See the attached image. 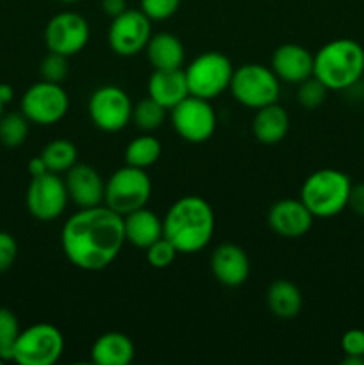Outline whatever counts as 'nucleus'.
<instances>
[{"instance_id":"f257e3e1","label":"nucleus","mask_w":364,"mask_h":365,"mask_svg":"<svg viewBox=\"0 0 364 365\" xmlns=\"http://www.w3.org/2000/svg\"><path fill=\"white\" fill-rule=\"evenodd\" d=\"M123 245V216L107 205L81 209L61 230L64 255L82 271L106 269L116 260Z\"/></svg>"},{"instance_id":"f03ea898","label":"nucleus","mask_w":364,"mask_h":365,"mask_svg":"<svg viewBox=\"0 0 364 365\" xmlns=\"http://www.w3.org/2000/svg\"><path fill=\"white\" fill-rule=\"evenodd\" d=\"M213 234L214 210L202 196H182L168 209L163 220V235L184 255L202 252Z\"/></svg>"},{"instance_id":"7ed1b4c3","label":"nucleus","mask_w":364,"mask_h":365,"mask_svg":"<svg viewBox=\"0 0 364 365\" xmlns=\"http://www.w3.org/2000/svg\"><path fill=\"white\" fill-rule=\"evenodd\" d=\"M313 75L328 91L353 88L364 75V48L350 38L328 41L314 53Z\"/></svg>"},{"instance_id":"20e7f679","label":"nucleus","mask_w":364,"mask_h":365,"mask_svg":"<svg viewBox=\"0 0 364 365\" xmlns=\"http://www.w3.org/2000/svg\"><path fill=\"white\" fill-rule=\"evenodd\" d=\"M352 180L343 171L323 168L305 178L300 200L314 217H334L348 207Z\"/></svg>"},{"instance_id":"39448f33","label":"nucleus","mask_w":364,"mask_h":365,"mask_svg":"<svg viewBox=\"0 0 364 365\" xmlns=\"http://www.w3.org/2000/svg\"><path fill=\"white\" fill-rule=\"evenodd\" d=\"M228 89L241 106L261 109L277 102L280 95V81L273 70L264 64L250 63L234 70Z\"/></svg>"},{"instance_id":"423d86ee","label":"nucleus","mask_w":364,"mask_h":365,"mask_svg":"<svg viewBox=\"0 0 364 365\" xmlns=\"http://www.w3.org/2000/svg\"><path fill=\"white\" fill-rule=\"evenodd\" d=\"M152 195V180L146 170L123 166L114 171L106 182L103 202L120 216H127L132 210L146 207Z\"/></svg>"},{"instance_id":"0eeeda50","label":"nucleus","mask_w":364,"mask_h":365,"mask_svg":"<svg viewBox=\"0 0 364 365\" xmlns=\"http://www.w3.org/2000/svg\"><path fill=\"white\" fill-rule=\"evenodd\" d=\"M189 95L203 100H213L225 93L231 86L232 68L231 59L221 52H203L189 63L184 70Z\"/></svg>"},{"instance_id":"6e6552de","label":"nucleus","mask_w":364,"mask_h":365,"mask_svg":"<svg viewBox=\"0 0 364 365\" xmlns=\"http://www.w3.org/2000/svg\"><path fill=\"white\" fill-rule=\"evenodd\" d=\"M64 337L50 323H36L20 331L13 349V362L20 365H54L61 359Z\"/></svg>"},{"instance_id":"1a4fd4ad","label":"nucleus","mask_w":364,"mask_h":365,"mask_svg":"<svg viewBox=\"0 0 364 365\" xmlns=\"http://www.w3.org/2000/svg\"><path fill=\"white\" fill-rule=\"evenodd\" d=\"M70 98L61 84L39 81L24 93L20 102L21 114L31 123L50 127L66 116Z\"/></svg>"},{"instance_id":"9d476101","label":"nucleus","mask_w":364,"mask_h":365,"mask_svg":"<svg viewBox=\"0 0 364 365\" xmlns=\"http://www.w3.org/2000/svg\"><path fill=\"white\" fill-rule=\"evenodd\" d=\"M171 125L184 141L200 145L213 138L216 130V113L209 100L198 96H186L170 110Z\"/></svg>"},{"instance_id":"9b49d317","label":"nucleus","mask_w":364,"mask_h":365,"mask_svg":"<svg viewBox=\"0 0 364 365\" xmlns=\"http://www.w3.org/2000/svg\"><path fill=\"white\" fill-rule=\"evenodd\" d=\"M132 102L118 86H102L89 96V120L102 132H120L132 121Z\"/></svg>"},{"instance_id":"f8f14e48","label":"nucleus","mask_w":364,"mask_h":365,"mask_svg":"<svg viewBox=\"0 0 364 365\" xmlns=\"http://www.w3.org/2000/svg\"><path fill=\"white\" fill-rule=\"evenodd\" d=\"M68 200L70 196H68L66 184L59 177V173H52V171L32 177L27 195H25L29 212L39 221L57 220L66 209Z\"/></svg>"},{"instance_id":"ddd939ff","label":"nucleus","mask_w":364,"mask_h":365,"mask_svg":"<svg viewBox=\"0 0 364 365\" xmlns=\"http://www.w3.org/2000/svg\"><path fill=\"white\" fill-rule=\"evenodd\" d=\"M152 38V20L141 9H127L120 16L113 18L107 39L114 53L132 57L146 48Z\"/></svg>"},{"instance_id":"4468645a","label":"nucleus","mask_w":364,"mask_h":365,"mask_svg":"<svg viewBox=\"0 0 364 365\" xmlns=\"http://www.w3.org/2000/svg\"><path fill=\"white\" fill-rule=\"evenodd\" d=\"M89 41V24L82 14L64 11L50 18L45 29V43L49 52L71 57L82 52Z\"/></svg>"},{"instance_id":"2eb2a0df","label":"nucleus","mask_w":364,"mask_h":365,"mask_svg":"<svg viewBox=\"0 0 364 365\" xmlns=\"http://www.w3.org/2000/svg\"><path fill=\"white\" fill-rule=\"evenodd\" d=\"M314 216L303 205L302 200H280L273 203L268 212V225L277 235L296 239L305 235L313 227Z\"/></svg>"},{"instance_id":"dca6fc26","label":"nucleus","mask_w":364,"mask_h":365,"mask_svg":"<svg viewBox=\"0 0 364 365\" xmlns=\"http://www.w3.org/2000/svg\"><path fill=\"white\" fill-rule=\"evenodd\" d=\"M271 70L278 81L288 84H300L313 77L314 56L302 45L285 43L280 45L271 56Z\"/></svg>"},{"instance_id":"f3484780","label":"nucleus","mask_w":364,"mask_h":365,"mask_svg":"<svg viewBox=\"0 0 364 365\" xmlns=\"http://www.w3.org/2000/svg\"><path fill=\"white\" fill-rule=\"evenodd\" d=\"M68 196L71 202L81 209L96 207L103 202V192H106V182L102 180L98 171L89 164H75L66 171Z\"/></svg>"},{"instance_id":"a211bd4d","label":"nucleus","mask_w":364,"mask_h":365,"mask_svg":"<svg viewBox=\"0 0 364 365\" xmlns=\"http://www.w3.org/2000/svg\"><path fill=\"white\" fill-rule=\"evenodd\" d=\"M211 271L225 287H239L250 277V260L238 245H220L211 255Z\"/></svg>"},{"instance_id":"6ab92c4d","label":"nucleus","mask_w":364,"mask_h":365,"mask_svg":"<svg viewBox=\"0 0 364 365\" xmlns=\"http://www.w3.org/2000/svg\"><path fill=\"white\" fill-rule=\"evenodd\" d=\"M148 96L166 110L173 109L178 102L189 96L184 70H153L148 78Z\"/></svg>"},{"instance_id":"aec40b11","label":"nucleus","mask_w":364,"mask_h":365,"mask_svg":"<svg viewBox=\"0 0 364 365\" xmlns=\"http://www.w3.org/2000/svg\"><path fill=\"white\" fill-rule=\"evenodd\" d=\"M123 228L125 241L141 250H146L163 237V220L145 207L123 216Z\"/></svg>"},{"instance_id":"412c9836","label":"nucleus","mask_w":364,"mask_h":365,"mask_svg":"<svg viewBox=\"0 0 364 365\" xmlns=\"http://www.w3.org/2000/svg\"><path fill=\"white\" fill-rule=\"evenodd\" d=\"M289 130V116L277 102L257 109L252 121L253 138L263 145H277Z\"/></svg>"},{"instance_id":"4be33fe9","label":"nucleus","mask_w":364,"mask_h":365,"mask_svg":"<svg viewBox=\"0 0 364 365\" xmlns=\"http://www.w3.org/2000/svg\"><path fill=\"white\" fill-rule=\"evenodd\" d=\"M134 342L120 331L100 335L91 348V360L98 365H128L134 360Z\"/></svg>"},{"instance_id":"5701e85b","label":"nucleus","mask_w":364,"mask_h":365,"mask_svg":"<svg viewBox=\"0 0 364 365\" xmlns=\"http://www.w3.org/2000/svg\"><path fill=\"white\" fill-rule=\"evenodd\" d=\"M145 50L153 70H178L184 63V45L170 32L152 34Z\"/></svg>"},{"instance_id":"b1692460","label":"nucleus","mask_w":364,"mask_h":365,"mask_svg":"<svg viewBox=\"0 0 364 365\" xmlns=\"http://www.w3.org/2000/svg\"><path fill=\"white\" fill-rule=\"evenodd\" d=\"M302 292L293 282L275 280L268 287L266 303L268 309L278 319H293L302 310Z\"/></svg>"},{"instance_id":"393cba45","label":"nucleus","mask_w":364,"mask_h":365,"mask_svg":"<svg viewBox=\"0 0 364 365\" xmlns=\"http://www.w3.org/2000/svg\"><path fill=\"white\" fill-rule=\"evenodd\" d=\"M161 152H163V146L156 138L148 134L139 135V138L132 139L125 148V163L128 166L146 170L159 160Z\"/></svg>"},{"instance_id":"a878e982","label":"nucleus","mask_w":364,"mask_h":365,"mask_svg":"<svg viewBox=\"0 0 364 365\" xmlns=\"http://www.w3.org/2000/svg\"><path fill=\"white\" fill-rule=\"evenodd\" d=\"M41 159L52 173H66L77 164V148L68 139H54L43 148Z\"/></svg>"},{"instance_id":"bb28decb","label":"nucleus","mask_w":364,"mask_h":365,"mask_svg":"<svg viewBox=\"0 0 364 365\" xmlns=\"http://www.w3.org/2000/svg\"><path fill=\"white\" fill-rule=\"evenodd\" d=\"M164 120H166V109L161 103H157L156 100L150 98V96L132 107V121H134V125L139 130H157L164 123Z\"/></svg>"},{"instance_id":"cd10ccee","label":"nucleus","mask_w":364,"mask_h":365,"mask_svg":"<svg viewBox=\"0 0 364 365\" xmlns=\"http://www.w3.org/2000/svg\"><path fill=\"white\" fill-rule=\"evenodd\" d=\"M29 123L31 121L20 113L4 114L0 118V143L7 148H16L24 145L29 135Z\"/></svg>"},{"instance_id":"c85d7f7f","label":"nucleus","mask_w":364,"mask_h":365,"mask_svg":"<svg viewBox=\"0 0 364 365\" xmlns=\"http://www.w3.org/2000/svg\"><path fill=\"white\" fill-rule=\"evenodd\" d=\"M20 331V323L13 310L0 307V359L4 362L13 360V349Z\"/></svg>"},{"instance_id":"c756f323","label":"nucleus","mask_w":364,"mask_h":365,"mask_svg":"<svg viewBox=\"0 0 364 365\" xmlns=\"http://www.w3.org/2000/svg\"><path fill=\"white\" fill-rule=\"evenodd\" d=\"M327 86L313 75V77L298 84V103L303 109H318L327 100Z\"/></svg>"},{"instance_id":"7c9ffc66","label":"nucleus","mask_w":364,"mask_h":365,"mask_svg":"<svg viewBox=\"0 0 364 365\" xmlns=\"http://www.w3.org/2000/svg\"><path fill=\"white\" fill-rule=\"evenodd\" d=\"M146 252V262L150 264L156 269H166L168 266H171L177 257V248L168 241L166 237H161L159 241H156L153 245H150Z\"/></svg>"},{"instance_id":"2f4dec72","label":"nucleus","mask_w":364,"mask_h":365,"mask_svg":"<svg viewBox=\"0 0 364 365\" xmlns=\"http://www.w3.org/2000/svg\"><path fill=\"white\" fill-rule=\"evenodd\" d=\"M70 64H68V57L63 53L50 52L49 56L43 59L41 66H39V73L41 78L46 82H54V84H61L66 78Z\"/></svg>"},{"instance_id":"473e14b6","label":"nucleus","mask_w":364,"mask_h":365,"mask_svg":"<svg viewBox=\"0 0 364 365\" xmlns=\"http://www.w3.org/2000/svg\"><path fill=\"white\" fill-rule=\"evenodd\" d=\"M181 7V0H141V11L152 21L168 20Z\"/></svg>"},{"instance_id":"72a5a7b5","label":"nucleus","mask_w":364,"mask_h":365,"mask_svg":"<svg viewBox=\"0 0 364 365\" xmlns=\"http://www.w3.org/2000/svg\"><path fill=\"white\" fill-rule=\"evenodd\" d=\"M18 257V242L9 232H0V273L13 267Z\"/></svg>"},{"instance_id":"f704fd0d","label":"nucleus","mask_w":364,"mask_h":365,"mask_svg":"<svg viewBox=\"0 0 364 365\" xmlns=\"http://www.w3.org/2000/svg\"><path fill=\"white\" fill-rule=\"evenodd\" d=\"M341 348L346 356H364V330L353 328L341 337Z\"/></svg>"},{"instance_id":"c9c22d12","label":"nucleus","mask_w":364,"mask_h":365,"mask_svg":"<svg viewBox=\"0 0 364 365\" xmlns=\"http://www.w3.org/2000/svg\"><path fill=\"white\" fill-rule=\"evenodd\" d=\"M348 209L357 216H364V184H352L348 196Z\"/></svg>"},{"instance_id":"e433bc0d","label":"nucleus","mask_w":364,"mask_h":365,"mask_svg":"<svg viewBox=\"0 0 364 365\" xmlns=\"http://www.w3.org/2000/svg\"><path fill=\"white\" fill-rule=\"evenodd\" d=\"M102 9L107 16L116 18L128 9L127 0H102Z\"/></svg>"},{"instance_id":"4c0bfd02","label":"nucleus","mask_w":364,"mask_h":365,"mask_svg":"<svg viewBox=\"0 0 364 365\" xmlns=\"http://www.w3.org/2000/svg\"><path fill=\"white\" fill-rule=\"evenodd\" d=\"M29 173H31V177H39V175L49 173V168H46L45 160L41 159V155L29 160Z\"/></svg>"},{"instance_id":"58836bf2","label":"nucleus","mask_w":364,"mask_h":365,"mask_svg":"<svg viewBox=\"0 0 364 365\" xmlns=\"http://www.w3.org/2000/svg\"><path fill=\"white\" fill-rule=\"evenodd\" d=\"M13 96L14 91L9 84H0V102H2L4 106H7V103L13 100Z\"/></svg>"},{"instance_id":"ea45409f","label":"nucleus","mask_w":364,"mask_h":365,"mask_svg":"<svg viewBox=\"0 0 364 365\" xmlns=\"http://www.w3.org/2000/svg\"><path fill=\"white\" fill-rule=\"evenodd\" d=\"M343 364L345 365H363L364 356H346V359L343 360Z\"/></svg>"},{"instance_id":"a19ab883","label":"nucleus","mask_w":364,"mask_h":365,"mask_svg":"<svg viewBox=\"0 0 364 365\" xmlns=\"http://www.w3.org/2000/svg\"><path fill=\"white\" fill-rule=\"evenodd\" d=\"M63 4H75V2H81V0H59Z\"/></svg>"},{"instance_id":"79ce46f5","label":"nucleus","mask_w":364,"mask_h":365,"mask_svg":"<svg viewBox=\"0 0 364 365\" xmlns=\"http://www.w3.org/2000/svg\"><path fill=\"white\" fill-rule=\"evenodd\" d=\"M4 107H6V106H4V103H2V102H0V118H2V116H4Z\"/></svg>"},{"instance_id":"37998d69","label":"nucleus","mask_w":364,"mask_h":365,"mask_svg":"<svg viewBox=\"0 0 364 365\" xmlns=\"http://www.w3.org/2000/svg\"><path fill=\"white\" fill-rule=\"evenodd\" d=\"M0 364H4V360H2V359H0Z\"/></svg>"}]
</instances>
